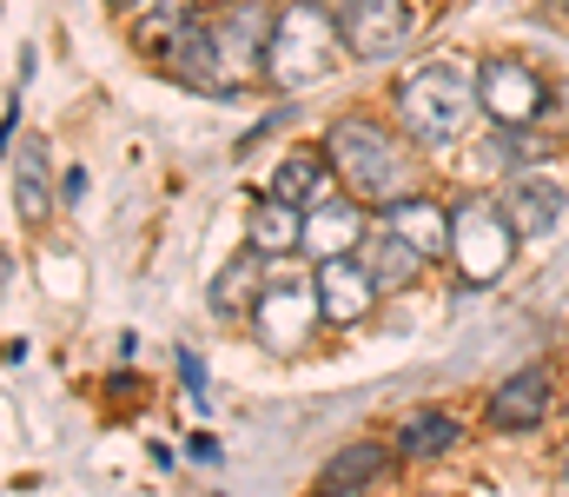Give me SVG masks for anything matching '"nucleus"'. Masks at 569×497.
Listing matches in <instances>:
<instances>
[{
	"mask_svg": "<svg viewBox=\"0 0 569 497\" xmlns=\"http://www.w3.org/2000/svg\"><path fill=\"white\" fill-rule=\"evenodd\" d=\"M272 20H279V7H259V0H226L212 13H186V27L166 47L172 73L199 93H246L266 73Z\"/></svg>",
	"mask_w": 569,
	"mask_h": 497,
	"instance_id": "f257e3e1",
	"label": "nucleus"
},
{
	"mask_svg": "<svg viewBox=\"0 0 569 497\" xmlns=\"http://www.w3.org/2000/svg\"><path fill=\"white\" fill-rule=\"evenodd\" d=\"M345 27H338V7L325 0H291L272 20V47H266V80L279 93H298V87H318L338 60H345Z\"/></svg>",
	"mask_w": 569,
	"mask_h": 497,
	"instance_id": "f03ea898",
	"label": "nucleus"
},
{
	"mask_svg": "<svg viewBox=\"0 0 569 497\" xmlns=\"http://www.w3.org/2000/svg\"><path fill=\"white\" fill-rule=\"evenodd\" d=\"M483 113L477 100V73L457 67V60H430L418 73H405L398 87V127L418 140V147H450L463 140V127Z\"/></svg>",
	"mask_w": 569,
	"mask_h": 497,
	"instance_id": "7ed1b4c3",
	"label": "nucleus"
},
{
	"mask_svg": "<svg viewBox=\"0 0 569 497\" xmlns=\"http://www.w3.org/2000/svg\"><path fill=\"white\" fill-rule=\"evenodd\" d=\"M325 153L338 166V179L358 192V199H378V206H398L411 199V160L398 153V140L371 120H338L325 133Z\"/></svg>",
	"mask_w": 569,
	"mask_h": 497,
	"instance_id": "20e7f679",
	"label": "nucleus"
},
{
	"mask_svg": "<svg viewBox=\"0 0 569 497\" xmlns=\"http://www.w3.org/2000/svg\"><path fill=\"white\" fill-rule=\"evenodd\" d=\"M517 259V226L490 199H457L450 206V266L463 286H497Z\"/></svg>",
	"mask_w": 569,
	"mask_h": 497,
	"instance_id": "39448f33",
	"label": "nucleus"
},
{
	"mask_svg": "<svg viewBox=\"0 0 569 497\" xmlns=\"http://www.w3.org/2000/svg\"><path fill=\"white\" fill-rule=\"evenodd\" d=\"M318 319H325L318 279H279V286H266V299L252 306V338H259L272 358H291V351H305V338H311Z\"/></svg>",
	"mask_w": 569,
	"mask_h": 497,
	"instance_id": "423d86ee",
	"label": "nucleus"
},
{
	"mask_svg": "<svg viewBox=\"0 0 569 497\" xmlns=\"http://www.w3.org/2000/svg\"><path fill=\"white\" fill-rule=\"evenodd\" d=\"M477 100H483V113H490L497 127H517V133L550 113V87L537 80V67H523V60H510V53H497V60L477 67Z\"/></svg>",
	"mask_w": 569,
	"mask_h": 497,
	"instance_id": "0eeeda50",
	"label": "nucleus"
},
{
	"mask_svg": "<svg viewBox=\"0 0 569 497\" xmlns=\"http://www.w3.org/2000/svg\"><path fill=\"white\" fill-rule=\"evenodd\" d=\"M338 27L358 60H391L411 40L418 13H411V0H338Z\"/></svg>",
	"mask_w": 569,
	"mask_h": 497,
	"instance_id": "6e6552de",
	"label": "nucleus"
},
{
	"mask_svg": "<svg viewBox=\"0 0 569 497\" xmlns=\"http://www.w3.org/2000/svg\"><path fill=\"white\" fill-rule=\"evenodd\" d=\"M365 246V206L358 199H318L311 212H305V259H351Z\"/></svg>",
	"mask_w": 569,
	"mask_h": 497,
	"instance_id": "1a4fd4ad",
	"label": "nucleus"
},
{
	"mask_svg": "<svg viewBox=\"0 0 569 497\" xmlns=\"http://www.w3.org/2000/svg\"><path fill=\"white\" fill-rule=\"evenodd\" d=\"M378 292H385V286L371 279L365 259H325V266H318V299H325V319H331V326H358V319H371Z\"/></svg>",
	"mask_w": 569,
	"mask_h": 497,
	"instance_id": "9d476101",
	"label": "nucleus"
},
{
	"mask_svg": "<svg viewBox=\"0 0 569 497\" xmlns=\"http://www.w3.org/2000/svg\"><path fill=\"white\" fill-rule=\"evenodd\" d=\"M563 206H569V192L550 172H523V179H510V192H503V212H510L517 239H543V232L563 219Z\"/></svg>",
	"mask_w": 569,
	"mask_h": 497,
	"instance_id": "9b49d317",
	"label": "nucleus"
},
{
	"mask_svg": "<svg viewBox=\"0 0 569 497\" xmlns=\"http://www.w3.org/2000/svg\"><path fill=\"white\" fill-rule=\"evenodd\" d=\"M246 246L252 252H266V259H284V252H298L305 246V206H291V199H259L252 212H246Z\"/></svg>",
	"mask_w": 569,
	"mask_h": 497,
	"instance_id": "f8f14e48",
	"label": "nucleus"
},
{
	"mask_svg": "<svg viewBox=\"0 0 569 497\" xmlns=\"http://www.w3.org/2000/svg\"><path fill=\"white\" fill-rule=\"evenodd\" d=\"M385 226H391L405 246H418L425 259H443V252H450V206H430V199H398V206H385Z\"/></svg>",
	"mask_w": 569,
	"mask_h": 497,
	"instance_id": "ddd939ff",
	"label": "nucleus"
},
{
	"mask_svg": "<svg viewBox=\"0 0 569 497\" xmlns=\"http://www.w3.org/2000/svg\"><path fill=\"white\" fill-rule=\"evenodd\" d=\"M543 405H550V378L530 365V371H517V378L490 398V418H497L503 431H537V425H543Z\"/></svg>",
	"mask_w": 569,
	"mask_h": 497,
	"instance_id": "4468645a",
	"label": "nucleus"
},
{
	"mask_svg": "<svg viewBox=\"0 0 569 497\" xmlns=\"http://www.w3.org/2000/svg\"><path fill=\"white\" fill-rule=\"evenodd\" d=\"M331 153H284L279 160V172H272V192L279 199H291V206H318V199H331Z\"/></svg>",
	"mask_w": 569,
	"mask_h": 497,
	"instance_id": "2eb2a0df",
	"label": "nucleus"
},
{
	"mask_svg": "<svg viewBox=\"0 0 569 497\" xmlns=\"http://www.w3.org/2000/svg\"><path fill=\"white\" fill-rule=\"evenodd\" d=\"M266 299V252H246V259H232L219 279H212V306L232 319V312H246L252 319V306Z\"/></svg>",
	"mask_w": 569,
	"mask_h": 497,
	"instance_id": "dca6fc26",
	"label": "nucleus"
},
{
	"mask_svg": "<svg viewBox=\"0 0 569 497\" xmlns=\"http://www.w3.org/2000/svg\"><path fill=\"white\" fill-rule=\"evenodd\" d=\"M365 266H371V279L391 292V286H411V279L425 272V252H418V246H405L391 226H378V232H371V246H365Z\"/></svg>",
	"mask_w": 569,
	"mask_h": 497,
	"instance_id": "f3484780",
	"label": "nucleus"
},
{
	"mask_svg": "<svg viewBox=\"0 0 569 497\" xmlns=\"http://www.w3.org/2000/svg\"><path fill=\"white\" fill-rule=\"evenodd\" d=\"M13 206H20L27 219H47V212H53V186H47V147H40V140L13 147Z\"/></svg>",
	"mask_w": 569,
	"mask_h": 497,
	"instance_id": "a211bd4d",
	"label": "nucleus"
},
{
	"mask_svg": "<svg viewBox=\"0 0 569 497\" xmlns=\"http://www.w3.org/2000/svg\"><path fill=\"white\" fill-rule=\"evenodd\" d=\"M391 471V451L385 445H345L331 465H325V485H351V491H365L371 478H385Z\"/></svg>",
	"mask_w": 569,
	"mask_h": 497,
	"instance_id": "6ab92c4d",
	"label": "nucleus"
},
{
	"mask_svg": "<svg viewBox=\"0 0 569 497\" xmlns=\"http://www.w3.org/2000/svg\"><path fill=\"white\" fill-rule=\"evenodd\" d=\"M457 445V418L450 411H418V418H405V431H398V451L405 458H437V451H450Z\"/></svg>",
	"mask_w": 569,
	"mask_h": 497,
	"instance_id": "aec40b11",
	"label": "nucleus"
},
{
	"mask_svg": "<svg viewBox=\"0 0 569 497\" xmlns=\"http://www.w3.org/2000/svg\"><path fill=\"white\" fill-rule=\"evenodd\" d=\"M179 378H186V391H192V398H206V365H199V351H186V358H179Z\"/></svg>",
	"mask_w": 569,
	"mask_h": 497,
	"instance_id": "412c9836",
	"label": "nucleus"
},
{
	"mask_svg": "<svg viewBox=\"0 0 569 497\" xmlns=\"http://www.w3.org/2000/svg\"><path fill=\"white\" fill-rule=\"evenodd\" d=\"M311 497H358L351 485H325V491H311Z\"/></svg>",
	"mask_w": 569,
	"mask_h": 497,
	"instance_id": "4be33fe9",
	"label": "nucleus"
},
{
	"mask_svg": "<svg viewBox=\"0 0 569 497\" xmlns=\"http://www.w3.org/2000/svg\"><path fill=\"white\" fill-rule=\"evenodd\" d=\"M186 7H192V13H212V7H226V0H186Z\"/></svg>",
	"mask_w": 569,
	"mask_h": 497,
	"instance_id": "5701e85b",
	"label": "nucleus"
},
{
	"mask_svg": "<svg viewBox=\"0 0 569 497\" xmlns=\"http://www.w3.org/2000/svg\"><path fill=\"white\" fill-rule=\"evenodd\" d=\"M113 7H133V13H146V7H152V0H113Z\"/></svg>",
	"mask_w": 569,
	"mask_h": 497,
	"instance_id": "b1692460",
	"label": "nucleus"
},
{
	"mask_svg": "<svg viewBox=\"0 0 569 497\" xmlns=\"http://www.w3.org/2000/svg\"><path fill=\"white\" fill-rule=\"evenodd\" d=\"M563 485H569V458H563Z\"/></svg>",
	"mask_w": 569,
	"mask_h": 497,
	"instance_id": "393cba45",
	"label": "nucleus"
}]
</instances>
